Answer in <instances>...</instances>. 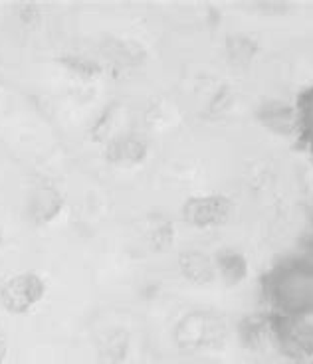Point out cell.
I'll return each mask as SVG.
<instances>
[{"instance_id":"277c9868","label":"cell","mask_w":313,"mask_h":364,"mask_svg":"<svg viewBox=\"0 0 313 364\" xmlns=\"http://www.w3.org/2000/svg\"><path fill=\"white\" fill-rule=\"evenodd\" d=\"M179 269L184 279L194 285H211L218 277L214 259L198 250H189L179 255Z\"/></svg>"},{"instance_id":"ba28073f","label":"cell","mask_w":313,"mask_h":364,"mask_svg":"<svg viewBox=\"0 0 313 364\" xmlns=\"http://www.w3.org/2000/svg\"><path fill=\"white\" fill-rule=\"evenodd\" d=\"M216 275L226 285H238L248 277V262L236 250H224L214 259Z\"/></svg>"},{"instance_id":"7c38bea8","label":"cell","mask_w":313,"mask_h":364,"mask_svg":"<svg viewBox=\"0 0 313 364\" xmlns=\"http://www.w3.org/2000/svg\"><path fill=\"white\" fill-rule=\"evenodd\" d=\"M0 242H2V232H0Z\"/></svg>"},{"instance_id":"3957f363","label":"cell","mask_w":313,"mask_h":364,"mask_svg":"<svg viewBox=\"0 0 313 364\" xmlns=\"http://www.w3.org/2000/svg\"><path fill=\"white\" fill-rule=\"evenodd\" d=\"M234 204L224 194H201L191 196L183 204V220L193 228L208 230V228L224 226L232 216Z\"/></svg>"},{"instance_id":"6da1fadb","label":"cell","mask_w":313,"mask_h":364,"mask_svg":"<svg viewBox=\"0 0 313 364\" xmlns=\"http://www.w3.org/2000/svg\"><path fill=\"white\" fill-rule=\"evenodd\" d=\"M173 341L183 353L189 355L218 353L228 341V323L214 311H189L176 321Z\"/></svg>"},{"instance_id":"9c48e42d","label":"cell","mask_w":313,"mask_h":364,"mask_svg":"<svg viewBox=\"0 0 313 364\" xmlns=\"http://www.w3.org/2000/svg\"><path fill=\"white\" fill-rule=\"evenodd\" d=\"M147 240L155 252H165V250H169V247L173 246V242H175V228H173V224L165 218L155 220V222L149 226Z\"/></svg>"},{"instance_id":"52a82bcc","label":"cell","mask_w":313,"mask_h":364,"mask_svg":"<svg viewBox=\"0 0 313 364\" xmlns=\"http://www.w3.org/2000/svg\"><path fill=\"white\" fill-rule=\"evenodd\" d=\"M129 353V333L123 328H113L97 343L100 364H123Z\"/></svg>"},{"instance_id":"8fae6325","label":"cell","mask_w":313,"mask_h":364,"mask_svg":"<svg viewBox=\"0 0 313 364\" xmlns=\"http://www.w3.org/2000/svg\"><path fill=\"white\" fill-rule=\"evenodd\" d=\"M6 358H9V346L0 338V364L6 363Z\"/></svg>"},{"instance_id":"30bf717a","label":"cell","mask_w":313,"mask_h":364,"mask_svg":"<svg viewBox=\"0 0 313 364\" xmlns=\"http://www.w3.org/2000/svg\"><path fill=\"white\" fill-rule=\"evenodd\" d=\"M64 64L75 73H82V75H95L100 73V65L93 64L85 58H75V55H70V58H64Z\"/></svg>"},{"instance_id":"8992f818","label":"cell","mask_w":313,"mask_h":364,"mask_svg":"<svg viewBox=\"0 0 313 364\" xmlns=\"http://www.w3.org/2000/svg\"><path fill=\"white\" fill-rule=\"evenodd\" d=\"M62 206H64L62 194L52 186H42L30 198V218L34 220L36 224H46V222L58 216Z\"/></svg>"},{"instance_id":"5b68a950","label":"cell","mask_w":313,"mask_h":364,"mask_svg":"<svg viewBox=\"0 0 313 364\" xmlns=\"http://www.w3.org/2000/svg\"><path fill=\"white\" fill-rule=\"evenodd\" d=\"M145 156H147V143L133 135L113 139L107 145V153H105V159L117 166H135V164L143 163Z\"/></svg>"},{"instance_id":"7a4b0ae2","label":"cell","mask_w":313,"mask_h":364,"mask_svg":"<svg viewBox=\"0 0 313 364\" xmlns=\"http://www.w3.org/2000/svg\"><path fill=\"white\" fill-rule=\"evenodd\" d=\"M46 293V283L34 272H24L10 277L0 287V305L10 315H24L34 309Z\"/></svg>"}]
</instances>
